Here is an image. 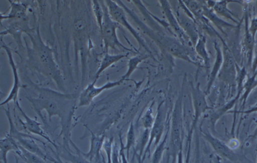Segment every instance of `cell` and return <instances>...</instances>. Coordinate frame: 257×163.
<instances>
[{
  "label": "cell",
  "mask_w": 257,
  "mask_h": 163,
  "mask_svg": "<svg viewBox=\"0 0 257 163\" xmlns=\"http://www.w3.org/2000/svg\"><path fill=\"white\" fill-rule=\"evenodd\" d=\"M15 163H19V159L17 156H15Z\"/></svg>",
  "instance_id": "obj_45"
},
{
  "label": "cell",
  "mask_w": 257,
  "mask_h": 163,
  "mask_svg": "<svg viewBox=\"0 0 257 163\" xmlns=\"http://www.w3.org/2000/svg\"><path fill=\"white\" fill-rule=\"evenodd\" d=\"M179 106L173 115L170 140L167 148L166 163H176L179 152L182 150V119Z\"/></svg>",
  "instance_id": "obj_3"
},
{
  "label": "cell",
  "mask_w": 257,
  "mask_h": 163,
  "mask_svg": "<svg viewBox=\"0 0 257 163\" xmlns=\"http://www.w3.org/2000/svg\"><path fill=\"white\" fill-rule=\"evenodd\" d=\"M248 28L249 30L253 37L255 38V36L257 32V16L251 18Z\"/></svg>",
  "instance_id": "obj_34"
},
{
  "label": "cell",
  "mask_w": 257,
  "mask_h": 163,
  "mask_svg": "<svg viewBox=\"0 0 257 163\" xmlns=\"http://www.w3.org/2000/svg\"><path fill=\"white\" fill-rule=\"evenodd\" d=\"M183 152L181 150L178 155L176 163H183Z\"/></svg>",
  "instance_id": "obj_42"
},
{
  "label": "cell",
  "mask_w": 257,
  "mask_h": 163,
  "mask_svg": "<svg viewBox=\"0 0 257 163\" xmlns=\"http://www.w3.org/2000/svg\"><path fill=\"white\" fill-rule=\"evenodd\" d=\"M20 150L16 153L26 163H47L46 160L19 145Z\"/></svg>",
  "instance_id": "obj_26"
},
{
  "label": "cell",
  "mask_w": 257,
  "mask_h": 163,
  "mask_svg": "<svg viewBox=\"0 0 257 163\" xmlns=\"http://www.w3.org/2000/svg\"><path fill=\"white\" fill-rule=\"evenodd\" d=\"M161 104L158 107L155 121L150 130L149 142L144 152L142 160L144 162L147 154H150V148L153 142L156 146L160 142L163 132L165 125V116L161 108Z\"/></svg>",
  "instance_id": "obj_9"
},
{
  "label": "cell",
  "mask_w": 257,
  "mask_h": 163,
  "mask_svg": "<svg viewBox=\"0 0 257 163\" xmlns=\"http://www.w3.org/2000/svg\"><path fill=\"white\" fill-rule=\"evenodd\" d=\"M11 4V10L7 14L1 13V20H3L17 19L22 20L26 19L27 4L19 0H9Z\"/></svg>",
  "instance_id": "obj_19"
},
{
  "label": "cell",
  "mask_w": 257,
  "mask_h": 163,
  "mask_svg": "<svg viewBox=\"0 0 257 163\" xmlns=\"http://www.w3.org/2000/svg\"><path fill=\"white\" fill-rule=\"evenodd\" d=\"M135 155L136 156L138 163H144L142 160V156H140L138 153H136Z\"/></svg>",
  "instance_id": "obj_44"
},
{
  "label": "cell",
  "mask_w": 257,
  "mask_h": 163,
  "mask_svg": "<svg viewBox=\"0 0 257 163\" xmlns=\"http://www.w3.org/2000/svg\"><path fill=\"white\" fill-rule=\"evenodd\" d=\"M1 47L3 48L8 56L9 63L13 74V85L7 98L1 103L0 106H2L8 104L10 102L13 101L15 105V108L16 106L17 102L18 101V97L19 89L21 88V82L19 79L17 68L14 60L11 50L3 42L1 39Z\"/></svg>",
  "instance_id": "obj_11"
},
{
  "label": "cell",
  "mask_w": 257,
  "mask_h": 163,
  "mask_svg": "<svg viewBox=\"0 0 257 163\" xmlns=\"http://www.w3.org/2000/svg\"><path fill=\"white\" fill-rule=\"evenodd\" d=\"M229 2L228 0H216L212 9L220 17L229 20L235 25H238L243 22V18L242 17L241 20H237L239 19L237 16L228 8L227 6Z\"/></svg>",
  "instance_id": "obj_20"
},
{
  "label": "cell",
  "mask_w": 257,
  "mask_h": 163,
  "mask_svg": "<svg viewBox=\"0 0 257 163\" xmlns=\"http://www.w3.org/2000/svg\"><path fill=\"white\" fill-rule=\"evenodd\" d=\"M179 8L175 10L174 14L181 28L189 38L194 47L200 36L196 20L185 12L179 4Z\"/></svg>",
  "instance_id": "obj_8"
},
{
  "label": "cell",
  "mask_w": 257,
  "mask_h": 163,
  "mask_svg": "<svg viewBox=\"0 0 257 163\" xmlns=\"http://www.w3.org/2000/svg\"><path fill=\"white\" fill-rule=\"evenodd\" d=\"M16 153L20 150L19 144L9 133L0 140V157L1 163H8L7 155L10 151Z\"/></svg>",
  "instance_id": "obj_21"
},
{
  "label": "cell",
  "mask_w": 257,
  "mask_h": 163,
  "mask_svg": "<svg viewBox=\"0 0 257 163\" xmlns=\"http://www.w3.org/2000/svg\"><path fill=\"white\" fill-rule=\"evenodd\" d=\"M155 118L153 116V110L151 106L147 110L141 118L142 124L144 129H151L155 121Z\"/></svg>",
  "instance_id": "obj_30"
},
{
  "label": "cell",
  "mask_w": 257,
  "mask_h": 163,
  "mask_svg": "<svg viewBox=\"0 0 257 163\" xmlns=\"http://www.w3.org/2000/svg\"><path fill=\"white\" fill-rule=\"evenodd\" d=\"M250 70L251 74H253L257 70V50L253 54Z\"/></svg>",
  "instance_id": "obj_39"
},
{
  "label": "cell",
  "mask_w": 257,
  "mask_h": 163,
  "mask_svg": "<svg viewBox=\"0 0 257 163\" xmlns=\"http://www.w3.org/2000/svg\"><path fill=\"white\" fill-rule=\"evenodd\" d=\"M99 2L103 10V17L100 31L103 41L105 52H107L108 49L110 48L124 50L134 54L138 53V52L125 47L119 42L116 34V29L119 28V25L110 16L104 0Z\"/></svg>",
  "instance_id": "obj_1"
},
{
  "label": "cell",
  "mask_w": 257,
  "mask_h": 163,
  "mask_svg": "<svg viewBox=\"0 0 257 163\" xmlns=\"http://www.w3.org/2000/svg\"><path fill=\"white\" fill-rule=\"evenodd\" d=\"M148 57L149 56L146 54H139L130 58L128 62L127 70L121 78L124 80L128 79L134 70L138 68V65Z\"/></svg>",
  "instance_id": "obj_25"
},
{
  "label": "cell",
  "mask_w": 257,
  "mask_h": 163,
  "mask_svg": "<svg viewBox=\"0 0 257 163\" xmlns=\"http://www.w3.org/2000/svg\"><path fill=\"white\" fill-rule=\"evenodd\" d=\"M113 138L105 139L102 148H103L106 156V163H111V155L113 147Z\"/></svg>",
  "instance_id": "obj_32"
},
{
  "label": "cell",
  "mask_w": 257,
  "mask_h": 163,
  "mask_svg": "<svg viewBox=\"0 0 257 163\" xmlns=\"http://www.w3.org/2000/svg\"><path fill=\"white\" fill-rule=\"evenodd\" d=\"M206 96L204 92L201 90L199 83L196 86H193L192 96L194 112L193 125L197 123L203 114L213 108L208 104Z\"/></svg>",
  "instance_id": "obj_16"
},
{
  "label": "cell",
  "mask_w": 257,
  "mask_h": 163,
  "mask_svg": "<svg viewBox=\"0 0 257 163\" xmlns=\"http://www.w3.org/2000/svg\"><path fill=\"white\" fill-rule=\"evenodd\" d=\"M213 46L215 51V58L208 78V82L204 92L207 95L210 92L211 88L213 86L222 66L223 56L222 48L218 42L214 40Z\"/></svg>",
  "instance_id": "obj_17"
},
{
  "label": "cell",
  "mask_w": 257,
  "mask_h": 163,
  "mask_svg": "<svg viewBox=\"0 0 257 163\" xmlns=\"http://www.w3.org/2000/svg\"><path fill=\"white\" fill-rule=\"evenodd\" d=\"M125 80H120L113 82H108L100 86H96L95 80L87 85L81 92L79 98L78 106H85L89 105L93 100L103 91L120 85Z\"/></svg>",
  "instance_id": "obj_6"
},
{
  "label": "cell",
  "mask_w": 257,
  "mask_h": 163,
  "mask_svg": "<svg viewBox=\"0 0 257 163\" xmlns=\"http://www.w3.org/2000/svg\"><path fill=\"white\" fill-rule=\"evenodd\" d=\"M201 132L204 138L210 144L216 154L232 162L236 160V154L227 144L213 136L209 132L201 130Z\"/></svg>",
  "instance_id": "obj_12"
},
{
  "label": "cell",
  "mask_w": 257,
  "mask_h": 163,
  "mask_svg": "<svg viewBox=\"0 0 257 163\" xmlns=\"http://www.w3.org/2000/svg\"><path fill=\"white\" fill-rule=\"evenodd\" d=\"M127 54H110L108 52H105V54L101 61L100 66L95 74L94 80L97 81L99 76L104 70L121 58L126 56Z\"/></svg>",
  "instance_id": "obj_24"
},
{
  "label": "cell",
  "mask_w": 257,
  "mask_h": 163,
  "mask_svg": "<svg viewBox=\"0 0 257 163\" xmlns=\"http://www.w3.org/2000/svg\"><path fill=\"white\" fill-rule=\"evenodd\" d=\"M243 18L244 22V31L241 42V53L243 54V56L246 60V68L248 67L250 68L256 40L249 30V14L246 6L244 8Z\"/></svg>",
  "instance_id": "obj_7"
},
{
  "label": "cell",
  "mask_w": 257,
  "mask_h": 163,
  "mask_svg": "<svg viewBox=\"0 0 257 163\" xmlns=\"http://www.w3.org/2000/svg\"><path fill=\"white\" fill-rule=\"evenodd\" d=\"M27 34L31 38L35 52L41 64L51 70L57 71L56 64L54 60L51 49L45 45L42 41L39 28L35 34H32L30 32Z\"/></svg>",
  "instance_id": "obj_5"
},
{
  "label": "cell",
  "mask_w": 257,
  "mask_h": 163,
  "mask_svg": "<svg viewBox=\"0 0 257 163\" xmlns=\"http://www.w3.org/2000/svg\"><path fill=\"white\" fill-rule=\"evenodd\" d=\"M256 163H257V160H256Z\"/></svg>",
  "instance_id": "obj_46"
},
{
  "label": "cell",
  "mask_w": 257,
  "mask_h": 163,
  "mask_svg": "<svg viewBox=\"0 0 257 163\" xmlns=\"http://www.w3.org/2000/svg\"><path fill=\"white\" fill-rule=\"evenodd\" d=\"M169 130H167L163 140L156 146L152 154L151 163H160L164 152L166 149V143Z\"/></svg>",
  "instance_id": "obj_27"
},
{
  "label": "cell",
  "mask_w": 257,
  "mask_h": 163,
  "mask_svg": "<svg viewBox=\"0 0 257 163\" xmlns=\"http://www.w3.org/2000/svg\"><path fill=\"white\" fill-rule=\"evenodd\" d=\"M92 8L97 24L100 30L103 17V10L99 0H92Z\"/></svg>",
  "instance_id": "obj_29"
},
{
  "label": "cell",
  "mask_w": 257,
  "mask_h": 163,
  "mask_svg": "<svg viewBox=\"0 0 257 163\" xmlns=\"http://www.w3.org/2000/svg\"><path fill=\"white\" fill-rule=\"evenodd\" d=\"M34 109L37 113L44 109L48 113L49 120L54 116H61V108L59 107L57 102L51 97L47 98L41 94L38 98H29Z\"/></svg>",
  "instance_id": "obj_15"
},
{
  "label": "cell",
  "mask_w": 257,
  "mask_h": 163,
  "mask_svg": "<svg viewBox=\"0 0 257 163\" xmlns=\"http://www.w3.org/2000/svg\"><path fill=\"white\" fill-rule=\"evenodd\" d=\"M249 137H251L252 138H256L257 140V125H256L254 130H253L252 134ZM255 149H256V150L257 151V142H256Z\"/></svg>",
  "instance_id": "obj_43"
},
{
  "label": "cell",
  "mask_w": 257,
  "mask_h": 163,
  "mask_svg": "<svg viewBox=\"0 0 257 163\" xmlns=\"http://www.w3.org/2000/svg\"><path fill=\"white\" fill-rule=\"evenodd\" d=\"M221 42L223 60L217 78L228 88L230 96L229 90L233 88L236 92L237 62L225 40Z\"/></svg>",
  "instance_id": "obj_2"
},
{
  "label": "cell",
  "mask_w": 257,
  "mask_h": 163,
  "mask_svg": "<svg viewBox=\"0 0 257 163\" xmlns=\"http://www.w3.org/2000/svg\"><path fill=\"white\" fill-rule=\"evenodd\" d=\"M150 130H151L150 129H144L141 138L140 145L138 148L139 149L138 150L136 153H138L139 155L142 156V158L149 142L150 136Z\"/></svg>",
  "instance_id": "obj_31"
},
{
  "label": "cell",
  "mask_w": 257,
  "mask_h": 163,
  "mask_svg": "<svg viewBox=\"0 0 257 163\" xmlns=\"http://www.w3.org/2000/svg\"><path fill=\"white\" fill-rule=\"evenodd\" d=\"M159 2L167 18L169 24L174 32L175 34L178 38L179 40L186 46H193L189 38L179 25L169 1L161 0Z\"/></svg>",
  "instance_id": "obj_10"
},
{
  "label": "cell",
  "mask_w": 257,
  "mask_h": 163,
  "mask_svg": "<svg viewBox=\"0 0 257 163\" xmlns=\"http://www.w3.org/2000/svg\"><path fill=\"white\" fill-rule=\"evenodd\" d=\"M135 132L134 124L133 123H131L127 131L126 143L123 146L124 150L126 152V157L128 160L129 158L130 150L134 146L135 144L136 138Z\"/></svg>",
  "instance_id": "obj_28"
},
{
  "label": "cell",
  "mask_w": 257,
  "mask_h": 163,
  "mask_svg": "<svg viewBox=\"0 0 257 163\" xmlns=\"http://www.w3.org/2000/svg\"><path fill=\"white\" fill-rule=\"evenodd\" d=\"M221 158L215 154L212 158V163H221Z\"/></svg>",
  "instance_id": "obj_41"
},
{
  "label": "cell",
  "mask_w": 257,
  "mask_h": 163,
  "mask_svg": "<svg viewBox=\"0 0 257 163\" xmlns=\"http://www.w3.org/2000/svg\"><path fill=\"white\" fill-rule=\"evenodd\" d=\"M53 152L55 156L53 157L50 154H48L47 160L53 163H64L61 159V157L57 151L56 152L54 151Z\"/></svg>",
  "instance_id": "obj_38"
},
{
  "label": "cell",
  "mask_w": 257,
  "mask_h": 163,
  "mask_svg": "<svg viewBox=\"0 0 257 163\" xmlns=\"http://www.w3.org/2000/svg\"><path fill=\"white\" fill-rule=\"evenodd\" d=\"M202 4V14L224 35L227 36L226 30H233L238 25L231 24L222 19L212 8L207 7L206 4Z\"/></svg>",
  "instance_id": "obj_18"
},
{
  "label": "cell",
  "mask_w": 257,
  "mask_h": 163,
  "mask_svg": "<svg viewBox=\"0 0 257 163\" xmlns=\"http://www.w3.org/2000/svg\"><path fill=\"white\" fill-rule=\"evenodd\" d=\"M104 2L112 20L119 26L121 25L127 28L129 32H130L132 36L136 38L139 44L140 48L142 47L144 48L150 54H151L150 50L143 39L141 37L140 35L135 28H134L128 22L124 10L115 1L106 0H104Z\"/></svg>",
  "instance_id": "obj_4"
},
{
  "label": "cell",
  "mask_w": 257,
  "mask_h": 163,
  "mask_svg": "<svg viewBox=\"0 0 257 163\" xmlns=\"http://www.w3.org/2000/svg\"><path fill=\"white\" fill-rule=\"evenodd\" d=\"M228 113H233L234 114L237 115V114L249 115L252 114H257V104L252 106L249 108L244 110L241 112H237L236 109H234L233 110H231Z\"/></svg>",
  "instance_id": "obj_33"
},
{
  "label": "cell",
  "mask_w": 257,
  "mask_h": 163,
  "mask_svg": "<svg viewBox=\"0 0 257 163\" xmlns=\"http://www.w3.org/2000/svg\"><path fill=\"white\" fill-rule=\"evenodd\" d=\"M256 87H257V76L255 74L247 75L243 84L242 94L239 100L241 103L240 108L239 110H237V112L244 110L249 95Z\"/></svg>",
  "instance_id": "obj_22"
},
{
  "label": "cell",
  "mask_w": 257,
  "mask_h": 163,
  "mask_svg": "<svg viewBox=\"0 0 257 163\" xmlns=\"http://www.w3.org/2000/svg\"><path fill=\"white\" fill-rule=\"evenodd\" d=\"M111 163H120L119 150L115 143H113L111 155Z\"/></svg>",
  "instance_id": "obj_35"
},
{
  "label": "cell",
  "mask_w": 257,
  "mask_h": 163,
  "mask_svg": "<svg viewBox=\"0 0 257 163\" xmlns=\"http://www.w3.org/2000/svg\"><path fill=\"white\" fill-rule=\"evenodd\" d=\"M195 51L203 62L206 70L210 68V58L206 48V38L205 36L200 34L194 46Z\"/></svg>",
  "instance_id": "obj_23"
},
{
  "label": "cell",
  "mask_w": 257,
  "mask_h": 163,
  "mask_svg": "<svg viewBox=\"0 0 257 163\" xmlns=\"http://www.w3.org/2000/svg\"><path fill=\"white\" fill-rule=\"evenodd\" d=\"M191 134H189L187 143V149L185 154V160L183 163H190L191 154Z\"/></svg>",
  "instance_id": "obj_37"
},
{
  "label": "cell",
  "mask_w": 257,
  "mask_h": 163,
  "mask_svg": "<svg viewBox=\"0 0 257 163\" xmlns=\"http://www.w3.org/2000/svg\"><path fill=\"white\" fill-rule=\"evenodd\" d=\"M90 144L89 150L87 152H84L78 148L80 154L86 160L92 163H101L103 158L101 154V150L105 140L104 136H97L90 130Z\"/></svg>",
  "instance_id": "obj_13"
},
{
  "label": "cell",
  "mask_w": 257,
  "mask_h": 163,
  "mask_svg": "<svg viewBox=\"0 0 257 163\" xmlns=\"http://www.w3.org/2000/svg\"><path fill=\"white\" fill-rule=\"evenodd\" d=\"M120 140V148L119 150V155L120 163H128V159L126 157V155L124 153V144L122 143L121 136H119Z\"/></svg>",
  "instance_id": "obj_36"
},
{
  "label": "cell",
  "mask_w": 257,
  "mask_h": 163,
  "mask_svg": "<svg viewBox=\"0 0 257 163\" xmlns=\"http://www.w3.org/2000/svg\"><path fill=\"white\" fill-rule=\"evenodd\" d=\"M21 114L25 118V121L19 119L20 122L23 126L24 128L29 132L40 136L48 142L50 143L57 150L58 146L47 135L41 128V124L35 120L30 118L22 110L19 101L17 102L16 106Z\"/></svg>",
  "instance_id": "obj_14"
},
{
  "label": "cell",
  "mask_w": 257,
  "mask_h": 163,
  "mask_svg": "<svg viewBox=\"0 0 257 163\" xmlns=\"http://www.w3.org/2000/svg\"><path fill=\"white\" fill-rule=\"evenodd\" d=\"M227 144L231 150H233L238 147L239 142L237 139L233 138L230 140Z\"/></svg>",
  "instance_id": "obj_40"
}]
</instances>
